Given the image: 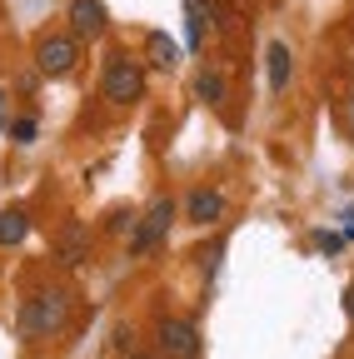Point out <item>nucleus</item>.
I'll return each instance as SVG.
<instances>
[{"mask_svg":"<svg viewBox=\"0 0 354 359\" xmlns=\"http://www.w3.org/2000/svg\"><path fill=\"white\" fill-rule=\"evenodd\" d=\"M90 259V230L85 224H65L60 230V264H80Z\"/></svg>","mask_w":354,"mask_h":359,"instance_id":"nucleus-10","label":"nucleus"},{"mask_svg":"<svg viewBox=\"0 0 354 359\" xmlns=\"http://www.w3.org/2000/svg\"><path fill=\"white\" fill-rule=\"evenodd\" d=\"M135 219H140L135 210H115V215H110V230H115V235H125V230H135Z\"/></svg>","mask_w":354,"mask_h":359,"instance_id":"nucleus-16","label":"nucleus"},{"mask_svg":"<svg viewBox=\"0 0 354 359\" xmlns=\"http://www.w3.org/2000/svg\"><path fill=\"white\" fill-rule=\"evenodd\" d=\"M315 250H325V255H339V250H344V235H334V230H315Z\"/></svg>","mask_w":354,"mask_h":359,"instance_id":"nucleus-14","label":"nucleus"},{"mask_svg":"<svg viewBox=\"0 0 354 359\" xmlns=\"http://www.w3.org/2000/svg\"><path fill=\"white\" fill-rule=\"evenodd\" d=\"M0 120H6V105H0Z\"/></svg>","mask_w":354,"mask_h":359,"instance_id":"nucleus-19","label":"nucleus"},{"mask_svg":"<svg viewBox=\"0 0 354 359\" xmlns=\"http://www.w3.org/2000/svg\"><path fill=\"white\" fill-rule=\"evenodd\" d=\"M130 359H145V354H130Z\"/></svg>","mask_w":354,"mask_h":359,"instance_id":"nucleus-20","label":"nucleus"},{"mask_svg":"<svg viewBox=\"0 0 354 359\" xmlns=\"http://www.w3.org/2000/svg\"><path fill=\"white\" fill-rule=\"evenodd\" d=\"M75 60H80V40L75 35H40L35 40V70L40 75L60 80V75L75 70Z\"/></svg>","mask_w":354,"mask_h":359,"instance_id":"nucleus-3","label":"nucleus"},{"mask_svg":"<svg viewBox=\"0 0 354 359\" xmlns=\"http://www.w3.org/2000/svg\"><path fill=\"white\" fill-rule=\"evenodd\" d=\"M100 90H105V100H110V105H135V100L145 95V70L130 60V55H110Z\"/></svg>","mask_w":354,"mask_h":359,"instance_id":"nucleus-2","label":"nucleus"},{"mask_svg":"<svg viewBox=\"0 0 354 359\" xmlns=\"http://www.w3.org/2000/svg\"><path fill=\"white\" fill-rule=\"evenodd\" d=\"M195 95H200L205 105H225V75H219V70H200Z\"/></svg>","mask_w":354,"mask_h":359,"instance_id":"nucleus-13","label":"nucleus"},{"mask_svg":"<svg viewBox=\"0 0 354 359\" xmlns=\"http://www.w3.org/2000/svg\"><path fill=\"white\" fill-rule=\"evenodd\" d=\"M155 344L170 359H200V330L190 320H160L155 325Z\"/></svg>","mask_w":354,"mask_h":359,"instance_id":"nucleus-5","label":"nucleus"},{"mask_svg":"<svg viewBox=\"0 0 354 359\" xmlns=\"http://www.w3.org/2000/svg\"><path fill=\"white\" fill-rule=\"evenodd\" d=\"M145 55H150L155 70H175L185 50H180V40H170L165 30H150V35H145Z\"/></svg>","mask_w":354,"mask_h":359,"instance_id":"nucleus-7","label":"nucleus"},{"mask_svg":"<svg viewBox=\"0 0 354 359\" xmlns=\"http://www.w3.org/2000/svg\"><path fill=\"white\" fill-rule=\"evenodd\" d=\"M30 235V215L25 210H0V245H20Z\"/></svg>","mask_w":354,"mask_h":359,"instance_id":"nucleus-12","label":"nucleus"},{"mask_svg":"<svg viewBox=\"0 0 354 359\" xmlns=\"http://www.w3.org/2000/svg\"><path fill=\"white\" fill-rule=\"evenodd\" d=\"M185 215H190V224H215L219 215H225V195H219V190H195Z\"/></svg>","mask_w":354,"mask_h":359,"instance_id":"nucleus-8","label":"nucleus"},{"mask_svg":"<svg viewBox=\"0 0 354 359\" xmlns=\"http://www.w3.org/2000/svg\"><path fill=\"white\" fill-rule=\"evenodd\" d=\"M205 25H210V0H185V45L190 50L205 45Z\"/></svg>","mask_w":354,"mask_h":359,"instance_id":"nucleus-11","label":"nucleus"},{"mask_svg":"<svg viewBox=\"0 0 354 359\" xmlns=\"http://www.w3.org/2000/svg\"><path fill=\"white\" fill-rule=\"evenodd\" d=\"M170 219H175V200L170 195H160L140 219H135V230H130V255H145V250H155L165 235H170Z\"/></svg>","mask_w":354,"mask_h":359,"instance_id":"nucleus-4","label":"nucleus"},{"mask_svg":"<svg viewBox=\"0 0 354 359\" xmlns=\"http://www.w3.org/2000/svg\"><path fill=\"white\" fill-rule=\"evenodd\" d=\"M264 60H270V90H275V95H285V90H290V75H294V55H290V45H285V40H275Z\"/></svg>","mask_w":354,"mask_h":359,"instance_id":"nucleus-9","label":"nucleus"},{"mask_svg":"<svg viewBox=\"0 0 354 359\" xmlns=\"http://www.w3.org/2000/svg\"><path fill=\"white\" fill-rule=\"evenodd\" d=\"M35 130H40V125H35V120H30V115H25V120H15V125H11V135H15V145H30V140H35Z\"/></svg>","mask_w":354,"mask_h":359,"instance_id":"nucleus-15","label":"nucleus"},{"mask_svg":"<svg viewBox=\"0 0 354 359\" xmlns=\"http://www.w3.org/2000/svg\"><path fill=\"white\" fill-rule=\"evenodd\" d=\"M105 30H110L105 0H70V35L75 40H100Z\"/></svg>","mask_w":354,"mask_h":359,"instance_id":"nucleus-6","label":"nucleus"},{"mask_svg":"<svg viewBox=\"0 0 354 359\" xmlns=\"http://www.w3.org/2000/svg\"><path fill=\"white\" fill-rule=\"evenodd\" d=\"M219 255H225V245H219V240H215L210 250H200V264H205V269H215V264H219Z\"/></svg>","mask_w":354,"mask_h":359,"instance_id":"nucleus-17","label":"nucleus"},{"mask_svg":"<svg viewBox=\"0 0 354 359\" xmlns=\"http://www.w3.org/2000/svg\"><path fill=\"white\" fill-rule=\"evenodd\" d=\"M344 314L354 320V285H344Z\"/></svg>","mask_w":354,"mask_h":359,"instance_id":"nucleus-18","label":"nucleus"},{"mask_svg":"<svg viewBox=\"0 0 354 359\" xmlns=\"http://www.w3.org/2000/svg\"><path fill=\"white\" fill-rule=\"evenodd\" d=\"M70 320V294L65 290H35L25 304H20V334L25 339H50L60 334Z\"/></svg>","mask_w":354,"mask_h":359,"instance_id":"nucleus-1","label":"nucleus"}]
</instances>
